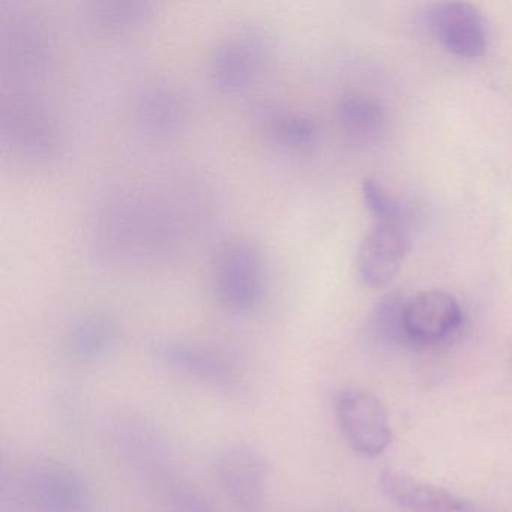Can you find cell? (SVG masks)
Here are the masks:
<instances>
[{
    "mask_svg": "<svg viewBox=\"0 0 512 512\" xmlns=\"http://www.w3.org/2000/svg\"><path fill=\"white\" fill-rule=\"evenodd\" d=\"M13 497L25 512H95V494L82 473L58 461H35L19 470Z\"/></svg>",
    "mask_w": 512,
    "mask_h": 512,
    "instance_id": "6da1fadb",
    "label": "cell"
},
{
    "mask_svg": "<svg viewBox=\"0 0 512 512\" xmlns=\"http://www.w3.org/2000/svg\"><path fill=\"white\" fill-rule=\"evenodd\" d=\"M212 289L226 310L248 313L256 310L265 293V262L256 245L245 239H230L215 251Z\"/></svg>",
    "mask_w": 512,
    "mask_h": 512,
    "instance_id": "7a4b0ae2",
    "label": "cell"
},
{
    "mask_svg": "<svg viewBox=\"0 0 512 512\" xmlns=\"http://www.w3.org/2000/svg\"><path fill=\"white\" fill-rule=\"evenodd\" d=\"M215 476L236 512H265L269 463L256 446H226L215 458Z\"/></svg>",
    "mask_w": 512,
    "mask_h": 512,
    "instance_id": "3957f363",
    "label": "cell"
},
{
    "mask_svg": "<svg viewBox=\"0 0 512 512\" xmlns=\"http://www.w3.org/2000/svg\"><path fill=\"white\" fill-rule=\"evenodd\" d=\"M335 418L349 445L364 457L382 454L392 440L388 412L376 395L344 389L335 398Z\"/></svg>",
    "mask_w": 512,
    "mask_h": 512,
    "instance_id": "277c9868",
    "label": "cell"
},
{
    "mask_svg": "<svg viewBox=\"0 0 512 512\" xmlns=\"http://www.w3.org/2000/svg\"><path fill=\"white\" fill-rule=\"evenodd\" d=\"M112 437L125 466L149 484L155 485L175 472L163 437L143 419H119L113 425Z\"/></svg>",
    "mask_w": 512,
    "mask_h": 512,
    "instance_id": "5b68a950",
    "label": "cell"
},
{
    "mask_svg": "<svg viewBox=\"0 0 512 512\" xmlns=\"http://www.w3.org/2000/svg\"><path fill=\"white\" fill-rule=\"evenodd\" d=\"M427 26L434 38L458 58H481L487 50L484 17L469 2L431 5L427 11Z\"/></svg>",
    "mask_w": 512,
    "mask_h": 512,
    "instance_id": "8992f818",
    "label": "cell"
},
{
    "mask_svg": "<svg viewBox=\"0 0 512 512\" xmlns=\"http://www.w3.org/2000/svg\"><path fill=\"white\" fill-rule=\"evenodd\" d=\"M409 245V233L403 223L377 221L359 245V280L374 289L391 283L403 265Z\"/></svg>",
    "mask_w": 512,
    "mask_h": 512,
    "instance_id": "52a82bcc",
    "label": "cell"
},
{
    "mask_svg": "<svg viewBox=\"0 0 512 512\" xmlns=\"http://www.w3.org/2000/svg\"><path fill=\"white\" fill-rule=\"evenodd\" d=\"M461 323L460 302L442 290H425L404 299V334L413 343H440L454 335Z\"/></svg>",
    "mask_w": 512,
    "mask_h": 512,
    "instance_id": "ba28073f",
    "label": "cell"
},
{
    "mask_svg": "<svg viewBox=\"0 0 512 512\" xmlns=\"http://www.w3.org/2000/svg\"><path fill=\"white\" fill-rule=\"evenodd\" d=\"M266 41L257 29L244 28L224 38L209 62L212 82L224 92L250 86L265 56Z\"/></svg>",
    "mask_w": 512,
    "mask_h": 512,
    "instance_id": "9c48e42d",
    "label": "cell"
},
{
    "mask_svg": "<svg viewBox=\"0 0 512 512\" xmlns=\"http://www.w3.org/2000/svg\"><path fill=\"white\" fill-rule=\"evenodd\" d=\"M149 352L160 364L203 385L223 391L236 388V376L229 362L208 347L187 341L157 338L149 343Z\"/></svg>",
    "mask_w": 512,
    "mask_h": 512,
    "instance_id": "30bf717a",
    "label": "cell"
},
{
    "mask_svg": "<svg viewBox=\"0 0 512 512\" xmlns=\"http://www.w3.org/2000/svg\"><path fill=\"white\" fill-rule=\"evenodd\" d=\"M380 485L389 499L413 512H464L467 503L436 485L425 484L404 473H382Z\"/></svg>",
    "mask_w": 512,
    "mask_h": 512,
    "instance_id": "8fae6325",
    "label": "cell"
},
{
    "mask_svg": "<svg viewBox=\"0 0 512 512\" xmlns=\"http://www.w3.org/2000/svg\"><path fill=\"white\" fill-rule=\"evenodd\" d=\"M118 338V326L112 317L95 313L71 325L65 338L67 353L80 364H91L104 358Z\"/></svg>",
    "mask_w": 512,
    "mask_h": 512,
    "instance_id": "7c38bea8",
    "label": "cell"
},
{
    "mask_svg": "<svg viewBox=\"0 0 512 512\" xmlns=\"http://www.w3.org/2000/svg\"><path fill=\"white\" fill-rule=\"evenodd\" d=\"M338 119L347 134L358 140H370L385 127V110L373 98L350 95L338 106Z\"/></svg>",
    "mask_w": 512,
    "mask_h": 512,
    "instance_id": "4fadbf2b",
    "label": "cell"
},
{
    "mask_svg": "<svg viewBox=\"0 0 512 512\" xmlns=\"http://www.w3.org/2000/svg\"><path fill=\"white\" fill-rule=\"evenodd\" d=\"M154 488L166 512H217L205 496L190 482L179 478L176 472L158 482Z\"/></svg>",
    "mask_w": 512,
    "mask_h": 512,
    "instance_id": "5bb4252c",
    "label": "cell"
},
{
    "mask_svg": "<svg viewBox=\"0 0 512 512\" xmlns=\"http://www.w3.org/2000/svg\"><path fill=\"white\" fill-rule=\"evenodd\" d=\"M91 13L101 31L122 34L145 23L151 11L143 2H101Z\"/></svg>",
    "mask_w": 512,
    "mask_h": 512,
    "instance_id": "9a60e30c",
    "label": "cell"
},
{
    "mask_svg": "<svg viewBox=\"0 0 512 512\" xmlns=\"http://www.w3.org/2000/svg\"><path fill=\"white\" fill-rule=\"evenodd\" d=\"M142 118L155 131H170L184 119V104L179 95L167 89H155L143 98Z\"/></svg>",
    "mask_w": 512,
    "mask_h": 512,
    "instance_id": "2e32d148",
    "label": "cell"
},
{
    "mask_svg": "<svg viewBox=\"0 0 512 512\" xmlns=\"http://www.w3.org/2000/svg\"><path fill=\"white\" fill-rule=\"evenodd\" d=\"M268 127L278 142L293 149L313 145L317 136L316 122L299 113L271 112L268 115Z\"/></svg>",
    "mask_w": 512,
    "mask_h": 512,
    "instance_id": "e0dca14e",
    "label": "cell"
},
{
    "mask_svg": "<svg viewBox=\"0 0 512 512\" xmlns=\"http://www.w3.org/2000/svg\"><path fill=\"white\" fill-rule=\"evenodd\" d=\"M403 296L398 293L386 296L377 304L370 320V332L386 343L407 340L403 329Z\"/></svg>",
    "mask_w": 512,
    "mask_h": 512,
    "instance_id": "ac0fdd59",
    "label": "cell"
},
{
    "mask_svg": "<svg viewBox=\"0 0 512 512\" xmlns=\"http://www.w3.org/2000/svg\"><path fill=\"white\" fill-rule=\"evenodd\" d=\"M362 196L368 211L376 217L377 221H394L403 223V208L400 203L389 196L382 185L374 179H365L362 184Z\"/></svg>",
    "mask_w": 512,
    "mask_h": 512,
    "instance_id": "d6986e66",
    "label": "cell"
}]
</instances>
